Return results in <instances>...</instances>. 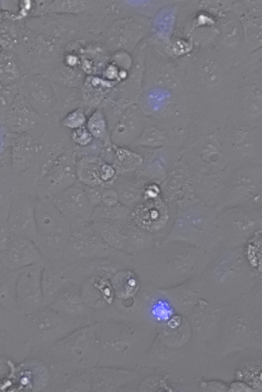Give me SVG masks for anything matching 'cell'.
Returning a JSON list of instances; mask_svg holds the SVG:
<instances>
[{
	"mask_svg": "<svg viewBox=\"0 0 262 392\" xmlns=\"http://www.w3.org/2000/svg\"><path fill=\"white\" fill-rule=\"evenodd\" d=\"M17 176L12 170L9 152L0 156V220L7 222L13 193L16 189Z\"/></svg>",
	"mask_w": 262,
	"mask_h": 392,
	"instance_id": "5b68a950",
	"label": "cell"
},
{
	"mask_svg": "<svg viewBox=\"0 0 262 392\" xmlns=\"http://www.w3.org/2000/svg\"><path fill=\"white\" fill-rule=\"evenodd\" d=\"M34 199L36 228L34 239L68 240L71 231V226L56 207L48 201L47 198Z\"/></svg>",
	"mask_w": 262,
	"mask_h": 392,
	"instance_id": "6da1fadb",
	"label": "cell"
},
{
	"mask_svg": "<svg viewBox=\"0 0 262 392\" xmlns=\"http://www.w3.org/2000/svg\"><path fill=\"white\" fill-rule=\"evenodd\" d=\"M116 223L97 221L93 228L105 242L118 249H123L127 242V236L123 234Z\"/></svg>",
	"mask_w": 262,
	"mask_h": 392,
	"instance_id": "8992f818",
	"label": "cell"
},
{
	"mask_svg": "<svg viewBox=\"0 0 262 392\" xmlns=\"http://www.w3.org/2000/svg\"><path fill=\"white\" fill-rule=\"evenodd\" d=\"M41 140L37 125L28 132L12 135L9 147L11 164L17 177L29 167Z\"/></svg>",
	"mask_w": 262,
	"mask_h": 392,
	"instance_id": "277c9868",
	"label": "cell"
},
{
	"mask_svg": "<svg viewBox=\"0 0 262 392\" xmlns=\"http://www.w3.org/2000/svg\"><path fill=\"white\" fill-rule=\"evenodd\" d=\"M160 20V26L163 32L168 33L173 20V13L171 11H165Z\"/></svg>",
	"mask_w": 262,
	"mask_h": 392,
	"instance_id": "9c48e42d",
	"label": "cell"
},
{
	"mask_svg": "<svg viewBox=\"0 0 262 392\" xmlns=\"http://www.w3.org/2000/svg\"><path fill=\"white\" fill-rule=\"evenodd\" d=\"M12 233L7 222L0 220V252L7 247Z\"/></svg>",
	"mask_w": 262,
	"mask_h": 392,
	"instance_id": "52a82bcc",
	"label": "cell"
},
{
	"mask_svg": "<svg viewBox=\"0 0 262 392\" xmlns=\"http://www.w3.org/2000/svg\"><path fill=\"white\" fill-rule=\"evenodd\" d=\"M0 261L3 267L20 269L42 261V257L32 240L13 233L0 252Z\"/></svg>",
	"mask_w": 262,
	"mask_h": 392,
	"instance_id": "3957f363",
	"label": "cell"
},
{
	"mask_svg": "<svg viewBox=\"0 0 262 392\" xmlns=\"http://www.w3.org/2000/svg\"><path fill=\"white\" fill-rule=\"evenodd\" d=\"M34 197L16 189L11 201L7 224L13 233L33 240L36 235Z\"/></svg>",
	"mask_w": 262,
	"mask_h": 392,
	"instance_id": "7a4b0ae2",
	"label": "cell"
},
{
	"mask_svg": "<svg viewBox=\"0 0 262 392\" xmlns=\"http://www.w3.org/2000/svg\"><path fill=\"white\" fill-rule=\"evenodd\" d=\"M11 137L12 134L7 130L4 125L0 123V156L9 149Z\"/></svg>",
	"mask_w": 262,
	"mask_h": 392,
	"instance_id": "ba28073f",
	"label": "cell"
}]
</instances>
